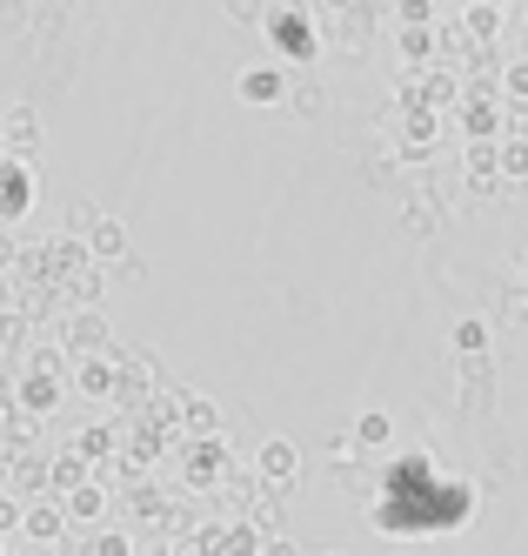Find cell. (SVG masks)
<instances>
[{"label": "cell", "mask_w": 528, "mask_h": 556, "mask_svg": "<svg viewBox=\"0 0 528 556\" xmlns=\"http://www.w3.org/2000/svg\"><path fill=\"white\" fill-rule=\"evenodd\" d=\"M261 34L288 54V61H314L321 54V41H314V21L301 14V8H268V21H261Z\"/></svg>", "instance_id": "cell-1"}, {"label": "cell", "mask_w": 528, "mask_h": 556, "mask_svg": "<svg viewBox=\"0 0 528 556\" xmlns=\"http://www.w3.org/2000/svg\"><path fill=\"white\" fill-rule=\"evenodd\" d=\"M234 94L248 101V108H281V101H288V74H281L274 61H261V67H241Z\"/></svg>", "instance_id": "cell-2"}, {"label": "cell", "mask_w": 528, "mask_h": 556, "mask_svg": "<svg viewBox=\"0 0 528 556\" xmlns=\"http://www.w3.org/2000/svg\"><path fill=\"white\" fill-rule=\"evenodd\" d=\"M27 202H34V175H27V162L14 154V162H0V222H21Z\"/></svg>", "instance_id": "cell-3"}, {"label": "cell", "mask_w": 528, "mask_h": 556, "mask_svg": "<svg viewBox=\"0 0 528 556\" xmlns=\"http://www.w3.org/2000/svg\"><path fill=\"white\" fill-rule=\"evenodd\" d=\"M0 141H8V148L21 154V162H27V154H34V141H40V114H34L27 101H14L8 114H0Z\"/></svg>", "instance_id": "cell-4"}, {"label": "cell", "mask_w": 528, "mask_h": 556, "mask_svg": "<svg viewBox=\"0 0 528 556\" xmlns=\"http://www.w3.org/2000/svg\"><path fill=\"white\" fill-rule=\"evenodd\" d=\"M88 255H94V262H101V268H114V262H120V255H128V228H120V222H114V215H101V222H94V228H88Z\"/></svg>", "instance_id": "cell-5"}, {"label": "cell", "mask_w": 528, "mask_h": 556, "mask_svg": "<svg viewBox=\"0 0 528 556\" xmlns=\"http://www.w3.org/2000/svg\"><path fill=\"white\" fill-rule=\"evenodd\" d=\"M255 469L268 476V483H295L301 456H295V443H281V435H268V443H261V456H255Z\"/></svg>", "instance_id": "cell-6"}, {"label": "cell", "mask_w": 528, "mask_h": 556, "mask_svg": "<svg viewBox=\"0 0 528 556\" xmlns=\"http://www.w3.org/2000/svg\"><path fill=\"white\" fill-rule=\"evenodd\" d=\"M67 349H74V355H101V349H107V323H101L94 308H80L74 323H67Z\"/></svg>", "instance_id": "cell-7"}, {"label": "cell", "mask_w": 528, "mask_h": 556, "mask_svg": "<svg viewBox=\"0 0 528 556\" xmlns=\"http://www.w3.org/2000/svg\"><path fill=\"white\" fill-rule=\"evenodd\" d=\"M74 389H80V395H114V389H120V369L107 363V355H88V363L74 369Z\"/></svg>", "instance_id": "cell-8"}, {"label": "cell", "mask_w": 528, "mask_h": 556, "mask_svg": "<svg viewBox=\"0 0 528 556\" xmlns=\"http://www.w3.org/2000/svg\"><path fill=\"white\" fill-rule=\"evenodd\" d=\"M61 523H67V509H61V503H34V509L21 516V530H27V536H40V543H54V536H61Z\"/></svg>", "instance_id": "cell-9"}, {"label": "cell", "mask_w": 528, "mask_h": 556, "mask_svg": "<svg viewBox=\"0 0 528 556\" xmlns=\"http://www.w3.org/2000/svg\"><path fill=\"white\" fill-rule=\"evenodd\" d=\"M435 54V27H401V61H428Z\"/></svg>", "instance_id": "cell-10"}, {"label": "cell", "mask_w": 528, "mask_h": 556, "mask_svg": "<svg viewBox=\"0 0 528 556\" xmlns=\"http://www.w3.org/2000/svg\"><path fill=\"white\" fill-rule=\"evenodd\" d=\"M67 509L80 516V523H94V509H101V483H74V490H67Z\"/></svg>", "instance_id": "cell-11"}, {"label": "cell", "mask_w": 528, "mask_h": 556, "mask_svg": "<svg viewBox=\"0 0 528 556\" xmlns=\"http://www.w3.org/2000/svg\"><path fill=\"white\" fill-rule=\"evenodd\" d=\"M462 21H468V34H475V41H495V27H502V8H468Z\"/></svg>", "instance_id": "cell-12"}, {"label": "cell", "mask_w": 528, "mask_h": 556, "mask_svg": "<svg viewBox=\"0 0 528 556\" xmlns=\"http://www.w3.org/2000/svg\"><path fill=\"white\" fill-rule=\"evenodd\" d=\"M502 88H508L515 101H528V61H508V67H502Z\"/></svg>", "instance_id": "cell-13"}, {"label": "cell", "mask_w": 528, "mask_h": 556, "mask_svg": "<svg viewBox=\"0 0 528 556\" xmlns=\"http://www.w3.org/2000/svg\"><path fill=\"white\" fill-rule=\"evenodd\" d=\"M435 21V0H401V27H428Z\"/></svg>", "instance_id": "cell-14"}, {"label": "cell", "mask_w": 528, "mask_h": 556, "mask_svg": "<svg viewBox=\"0 0 528 556\" xmlns=\"http://www.w3.org/2000/svg\"><path fill=\"white\" fill-rule=\"evenodd\" d=\"M21 516H27V503H21V496H8V490H0V530H21Z\"/></svg>", "instance_id": "cell-15"}, {"label": "cell", "mask_w": 528, "mask_h": 556, "mask_svg": "<svg viewBox=\"0 0 528 556\" xmlns=\"http://www.w3.org/2000/svg\"><path fill=\"white\" fill-rule=\"evenodd\" d=\"M234 21H268V0H228Z\"/></svg>", "instance_id": "cell-16"}, {"label": "cell", "mask_w": 528, "mask_h": 556, "mask_svg": "<svg viewBox=\"0 0 528 556\" xmlns=\"http://www.w3.org/2000/svg\"><path fill=\"white\" fill-rule=\"evenodd\" d=\"M361 443H388V416H361Z\"/></svg>", "instance_id": "cell-17"}, {"label": "cell", "mask_w": 528, "mask_h": 556, "mask_svg": "<svg viewBox=\"0 0 528 556\" xmlns=\"http://www.w3.org/2000/svg\"><path fill=\"white\" fill-rule=\"evenodd\" d=\"M481 342H489V329H481V323H462L455 329V349H481Z\"/></svg>", "instance_id": "cell-18"}, {"label": "cell", "mask_w": 528, "mask_h": 556, "mask_svg": "<svg viewBox=\"0 0 528 556\" xmlns=\"http://www.w3.org/2000/svg\"><path fill=\"white\" fill-rule=\"evenodd\" d=\"M141 275H147V268H141L134 255H120V262H114V282H141Z\"/></svg>", "instance_id": "cell-19"}, {"label": "cell", "mask_w": 528, "mask_h": 556, "mask_svg": "<svg viewBox=\"0 0 528 556\" xmlns=\"http://www.w3.org/2000/svg\"><path fill=\"white\" fill-rule=\"evenodd\" d=\"M8 483H14V463H8V456H0V490H8Z\"/></svg>", "instance_id": "cell-20"}, {"label": "cell", "mask_w": 528, "mask_h": 556, "mask_svg": "<svg viewBox=\"0 0 528 556\" xmlns=\"http://www.w3.org/2000/svg\"><path fill=\"white\" fill-rule=\"evenodd\" d=\"M468 8H502V0H468Z\"/></svg>", "instance_id": "cell-21"}, {"label": "cell", "mask_w": 528, "mask_h": 556, "mask_svg": "<svg viewBox=\"0 0 528 556\" xmlns=\"http://www.w3.org/2000/svg\"><path fill=\"white\" fill-rule=\"evenodd\" d=\"M521 289H528V268H521Z\"/></svg>", "instance_id": "cell-22"}]
</instances>
